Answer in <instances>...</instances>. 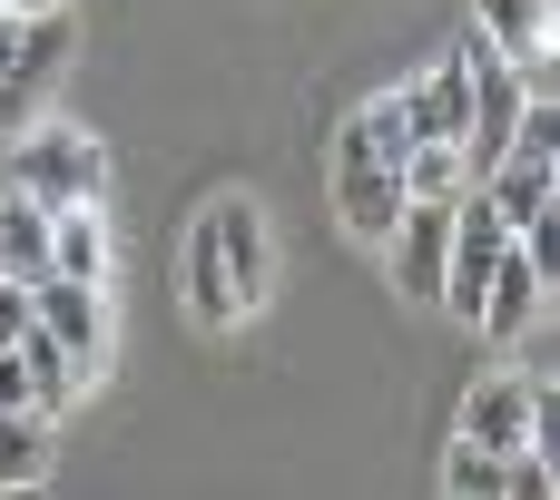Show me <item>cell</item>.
<instances>
[{
  "label": "cell",
  "instance_id": "obj_13",
  "mask_svg": "<svg viewBox=\"0 0 560 500\" xmlns=\"http://www.w3.org/2000/svg\"><path fill=\"white\" fill-rule=\"evenodd\" d=\"M472 29L502 49V59H522V49H551V0H472Z\"/></svg>",
  "mask_w": 560,
  "mask_h": 500
},
{
  "label": "cell",
  "instance_id": "obj_3",
  "mask_svg": "<svg viewBox=\"0 0 560 500\" xmlns=\"http://www.w3.org/2000/svg\"><path fill=\"white\" fill-rule=\"evenodd\" d=\"M30 324L49 344H69L89 373L108 364V285H79V275H30Z\"/></svg>",
  "mask_w": 560,
  "mask_h": 500
},
{
  "label": "cell",
  "instance_id": "obj_18",
  "mask_svg": "<svg viewBox=\"0 0 560 500\" xmlns=\"http://www.w3.org/2000/svg\"><path fill=\"white\" fill-rule=\"evenodd\" d=\"M0 10H10V0H0Z\"/></svg>",
  "mask_w": 560,
  "mask_h": 500
},
{
  "label": "cell",
  "instance_id": "obj_16",
  "mask_svg": "<svg viewBox=\"0 0 560 500\" xmlns=\"http://www.w3.org/2000/svg\"><path fill=\"white\" fill-rule=\"evenodd\" d=\"M20 334H30V285L0 275V344H20Z\"/></svg>",
  "mask_w": 560,
  "mask_h": 500
},
{
  "label": "cell",
  "instance_id": "obj_7",
  "mask_svg": "<svg viewBox=\"0 0 560 500\" xmlns=\"http://www.w3.org/2000/svg\"><path fill=\"white\" fill-rule=\"evenodd\" d=\"M335 216H345L354 246H384L394 216H404V167H384V157H335Z\"/></svg>",
  "mask_w": 560,
  "mask_h": 500
},
{
  "label": "cell",
  "instance_id": "obj_5",
  "mask_svg": "<svg viewBox=\"0 0 560 500\" xmlns=\"http://www.w3.org/2000/svg\"><path fill=\"white\" fill-rule=\"evenodd\" d=\"M502 236H512V226H502L482 197H453V246H443V295H433L443 314H463V324L482 314V275H492Z\"/></svg>",
  "mask_w": 560,
  "mask_h": 500
},
{
  "label": "cell",
  "instance_id": "obj_9",
  "mask_svg": "<svg viewBox=\"0 0 560 500\" xmlns=\"http://www.w3.org/2000/svg\"><path fill=\"white\" fill-rule=\"evenodd\" d=\"M177 285H187V314H197V324H246V314H236V295H226V255H217V226H207V216L187 226Z\"/></svg>",
  "mask_w": 560,
  "mask_h": 500
},
{
  "label": "cell",
  "instance_id": "obj_1",
  "mask_svg": "<svg viewBox=\"0 0 560 500\" xmlns=\"http://www.w3.org/2000/svg\"><path fill=\"white\" fill-rule=\"evenodd\" d=\"M0 187H10V197H39L49 216H59V206H98V197H108V147H98L89 128H10Z\"/></svg>",
  "mask_w": 560,
  "mask_h": 500
},
{
  "label": "cell",
  "instance_id": "obj_14",
  "mask_svg": "<svg viewBox=\"0 0 560 500\" xmlns=\"http://www.w3.org/2000/svg\"><path fill=\"white\" fill-rule=\"evenodd\" d=\"M463 177H472V167H463L453 138H413V147H404V197H463Z\"/></svg>",
  "mask_w": 560,
  "mask_h": 500
},
{
  "label": "cell",
  "instance_id": "obj_15",
  "mask_svg": "<svg viewBox=\"0 0 560 500\" xmlns=\"http://www.w3.org/2000/svg\"><path fill=\"white\" fill-rule=\"evenodd\" d=\"M502 472H512V452L453 442V462H443V491H453V500H492V491H502Z\"/></svg>",
  "mask_w": 560,
  "mask_h": 500
},
{
  "label": "cell",
  "instance_id": "obj_8",
  "mask_svg": "<svg viewBox=\"0 0 560 500\" xmlns=\"http://www.w3.org/2000/svg\"><path fill=\"white\" fill-rule=\"evenodd\" d=\"M404 108H413V138H453V147H463V118H472V69H463V49H443V59L404 88Z\"/></svg>",
  "mask_w": 560,
  "mask_h": 500
},
{
  "label": "cell",
  "instance_id": "obj_17",
  "mask_svg": "<svg viewBox=\"0 0 560 500\" xmlns=\"http://www.w3.org/2000/svg\"><path fill=\"white\" fill-rule=\"evenodd\" d=\"M10 10H59V0H10Z\"/></svg>",
  "mask_w": 560,
  "mask_h": 500
},
{
  "label": "cell",
  "instance_id": "obj_2",
  "mask_svg": "<svg viewBox=\"0 0 560 500\" xmlns=\"http://www.w3.org/2000/svg\"><path fill=\"white\" fill-rule=\"evenodd\" d=\"M541 422H551V383L541 373H482L472 393H463V442H482V452H522V442H541Z\"/></svg>",
  "mask_w": 560,
  "mask_h": 500
},
{
  "label": "cell",
  "instance_id": "obj_4",
  "mask_svg": "<svg viewBox=\"0 0 560 500\" xmlns=\"http://www.w3.org/2000/svg\"><path fill=\"white\" fill-rule=\"evenodd\" d=\"M207 226H217V255H226V295H236V314H256V305H266V285H276L266 206H256V197H217V206H207Z\"/></svg>",
  "mask_w": 560,
  "mask_h": 500
},
{
  "label": "cell",
  "instance_id": "obj_10",
  "mask_svg": "<svg viewBox=\"0 0 560 500\" xmlns=\"http://www.w3.org/2000/svg\"><path fill=\"white\" fill-rule=\"evenodd\" d=\"M49 275L108 285V226H98V206H59L49 216Z\"/></svg>",
  "mask_w": 560,
  "mask_h": 500
},
{
  "label": "cell",
  "instance_id": "obj_6",
  "mask_svg": "<svg viewBox=\"0 0 560 500\" xmlns=\"http://www.w3.org/2000/svg\"><path fill=\"white\" fill-rule=\"evenodd\" d=\"M394 285H404V305H433L443 295V246H453V197H404V216H394Z\"/></svg>",
  "mask_w": 560,
  "mask_h": 500
},
{
  "label": "cell",
  "instance_id": "obj_12",
  "mask_svg": "<svg viewBox=\"0 0 560 500\" xmlns=\"http://www.w3.org/2000/svg\"><path fill=\"white\" fill-rule=\"evenodd\" d=\"M30 481H49V413L0 403V491H30Z\"/></svg>",
  "mask_w": 560,
  "mask_h": 500
},
{
  "label": "cell",
  "instance_id": "obj_11",
  "mask_svg": "<svg viewBox=\"0 0 560 500\" xmlns=\"http://www.w3.org/2000/svg\"><path fill=\"white\" fill-rule=\"evenodd\" d=\"M0 275H49V206L39 197H10L0 187Z\"/></svg>",
  "mask_w": 560,
  "mask_h": 500
}]
</instances>
